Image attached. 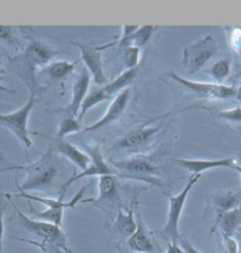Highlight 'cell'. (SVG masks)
I'll list each match as a JSON object with an SVG mask.
<instances>
[{
    "mask_svg": "<svg viewBox=\"0 0 241 253\" xmlns=\"http://www.w3.org/2000/svg\"><path fill=\"white\" fill-rule=\"evenodd\" d=\"M6 170H24L26 177L22 185H18L19 192L29 191H46L52 186L58 174L56 160L53 158V149L47 148L46 152L39 158L37 161L26 166H13V167L0 168V171Z\"/></svg>",
    "mask_w": 241,
    "mask_h": 253,
    "instance_id": "6da1fadb",
    "label": "cell"
},
{
    "mask_svg": "<svg viewBox=\"0 0 241 253\" xmlns=\"http://www.w3.org/2000/svg\"><path fill=\"white\" fill-rule=\"evenodd\" d=\"M59 51L53 50L46 44L39 41H31L25 51L11 59V63L19 66V75L24 82L28 84L30 91L35 94V89L37 88L35 74L36 68L38 66H46L56 56L59 55Z\"/></svg>",
    "mask_w": 241,
    "mask_h": 253,
    "instance_id": "7a4b0ae2",
    "label": "cell"
},
{
    "mask_svg": "<svg viewBox=\"0 0 241 253\" xmlns=\"http://www.w3.org/2000/svg\"><path fill=\"white\" fill-rule=\"evenodd\" d=\"M5 197L11 201L12 206H13L14 211H16L18 224H19L25 231H28L29 233L33 234L35 237L39 238L43 243H49L52 245H56L57 248L62 249L63 251L66 253H70V249L68 246V240H66V236L64 232L58 226L50 224V222L37 220V219L29 218L28 215H25L18 207L12 203L10 195L5 194Z\"/></svg>",
    "mask_w": 241,
    "mask_h": 253,
    "instance_id": "3957f363",
    "label": "cell"
},
{
    "mask_svg": "<svg viewBox=\"0 0 241 253\" xmlns=\"http://www.w3.org/2000/svg\"><path fill=\"white\" fill-rule=\"evenodd\" d=\"M111 165L115 169L120 170L119 176L124 179L140 180L148 182L152 186L163 188V183L159 177V168L143 156L129 158L124 160H113Z\"/></svg>",
    "mask_w": 241,
    "mask_h": 253,
    "instance_id": "277c9868",
    "label": "cell"
},
{
    "mask_svg": "<svg viewBox=\"0 0 241 253\" xmlns=\"http://www.w3.org/2000/svg\"><path fill=\"white\" fill-rule=\"evenodd\" d=\"M220 46L212 35L198 39L183 49L182 65L187 75H194L202 70L210 59L219 52Z\"/></svg>",
    "mask_w": 241,
    "mask_h": 253,
    "instance_id": "5b68a950",
    "label": "cell"
},
{
    "mask_svg": "<svg viewBox=\"0 0 241 253\" xmlns=\"http://www.w3.org/2000/svg\"><path fill=\"white\" fill-rule=\"evenodd\" d=\"M202 174H193L189 177V180L187 181L186 186L183 187L179 194L176 195H169V207H168V214H167V221L163 226V234L165 237H168L170 239V242H180L181 236H180V230H179V224L181 215H182L183 207L188 198L189 193L197 185L199 180L201 179Z\"/></svg>",
    "mask_w": 241,
    "mask_h": 253,
    "instance_id": "8992f818",
    "label": "cell"
},
{
    "mask_svg": "<svg viewBox=\"0 0 241 253\" xmlns=\"http://www.w3.org/2000/svg\"><path fill=\"white\" fill-rule=\"evenodd\" d=\"M36 104V94L31 92L22 108L10 114H0V125L7 128L26 149L32 147V140L29 134V117Z\"/></svg>",
    "mask_w": 241,
    "mask_h": 253,
    "instance_id": "52a82bcc",
    "label": "cell"
},
{
    "mask_svg": "<svg viewBox=\"0 0 241 253\" xmlns=\"http://www.w3.org/2000/svg\"><path fill=\"white\" fill-rule=\"evenodd\" d=\"M171 80L179 83L181 86L198 95L199 97L208 98V99H228L236 97L237 89L234 86L225 85V84L210 83V82H195V81L187 80L176 75L175 72H169L168 75Z\"/></svg>",
    "mask_w": 241,
    "mask_h": 253,
    "instance_id": "ba28073f",
    "label": "cell"
},
{
    "mask_svg": "<svg viewBox=\"0 0 241 253\" xmlns=\"http://www.w3.org/2000/svg\"><path fill=\"white\" fill-rule=\"evenodd\" d=\"M85 153L90 156V162L89 167L85 170H82L80 173L76 174L66 181L64 185L62 186L59 192V199H63L65 195L66 189H68L74 182L78 181V180L83 179V177H91V176H103V175H117V173L113 168L108 165V162L105 161L103 155H102L101 147L98 144L96 146H85Z\"/></svg>",
    "mask_w": 241,
    "mask_h": 253,
    "instance_id": "9c48e42d",
    "label": "cell"
},
{
    "mask_svg": "<svg viewBox=\"0 0 241 253\" xmlns=\"http://www.w3.org/2000/svg\"><path fill=\"white\" fill-rule=\"evenodd\" d=\"M72 45L80 51V59L84 63V68L91 75V78L97 85H107L108 77L105 76L103 69V61H102L101 51L97 47H91L88 45H83L78 42H72Z\"/></svg>",
    "mask_w": 241,
    "mask_h": 253,
    "instance_id": "30bf717a",
    "label": "cell"
},
{
    "mask_svg": "<svg viewBox=\"0 0 241 253\" xmlns=\"http://www.w3.org/2000/svg\"><path fill=\"white\" fill-rule=\"evenodd\" d=\"M129 98H130V89L129 88L119 92V94L114 97L113 101H111V103L109 104V107H108L104 115L102 116L97 122L93 123V125L83 126L82 131H80V134H86V132L98 130V129L104 128V126H109L111 123L115 122L116 120H119L126 109Z\"/></svg>",
    "mask_w": 241,
    "mask_h": 253,
    "instance_id": "8fae6325",
    "label": "cell"
},
{
    "mask_svg": "<svg viewBox=\"0 0 241 253\" xmlns=\"http://www.w3.org/2000/svg\"><path fill=\"white\" fill-rule=\"evenodd\" d=\"M164 126V123H160L159 126H146L141 128L134 129L120 138L117 147L122 150H138L153 141V138L159 134Z\"/></svg>",
    "mask_w": 241,
    "mask_h": 253,
    "instance_id": "7c38bea8",
    "label": "cell"
},
{
    "mask_svg": "<svg viewBox=\"0 0 241 253\" xmlns=\"http://www.w3.org/2000/svg\"><path fill=\"white\" fill-rule=\"evenodd\" d=\"M36 134L39 135V136L46 138V140H49L50 142H52L56 152L59 153L60 155L65 156L69 161L72 162L74 165H76L80 169L85 170L86 168L89 167L90 162H91L90 156L86 154L85 152H83V150L77 148L76 146H74L72 143L68 142V141L65 140H59V138H56V137L51 138L49 136H45V135L40 134V132H36Z\"/></svg>",
    "mask_w": 241,
    "mask_h": 253,
    "instance_id": "4fadbf2b",
    "label": "cell"
},
{
    "mask_svg": "<svg viewBox=\"0 0 241 253\" xmlns=\"http://www.w3.org/2000/svg\"><path fill=\"white\" fill-rule=\"evenodd\" d=\"M90 84H91V75L85 68H83L78 74L74 86H72V97L70 104H69V110H70L72 116H78L80 105L89 94Z\"/></svg>",
    "mask_w": 241,
    "mask_h": 253,
    "instance_id": "5bb4252c",
    "label": "cell"
},
{
    "mask_svg": "<svg viewBox=\"0 0 241 253\" xmlns=\"http://www.w3.org/2000/svg\"><path fill=\"white\" fill-rule=\"evenodd\" d=\"M89 185H85L84 187H82L76 193L74 198L69 201H64L63 199H52V198H43V197H38V195H33V194H29L26 192H19L17 194H10L11 197H16V198H24L26 200L30 201H37V203H40L47 206V209H74L76 207V205L78 203H82L83 201V195L85 193L86 189H88Z\"/></svg>",
    "mask_w": 241,
    "mask_h": 253,
    "instance_id": "9a60e30c",
    "label": "cell"
},
{
    "mask_svg": "<svg viewBox=\"0 0 241 253\" xmlns=\"http://www.w3.org/2000/svg\"><path fill=\"white\" fill-rule=\"evenodd\" d=\"M237 164L236 158H226L218 160H188L177 159V165L185 168L192 174H202L203 171L214 169V168H232V166Z\"/></svg>",
    "mask_w": 241,
    "mask_h": 253,
    "instance_id": "2e32d148",
    "label": "cell"
},
{
    "mask_svg": "<svg viewBox=\"0 0 241 253\" xmlns=\"http://www.w3.org/2000/svg\"><path fill=\"white\" fill-rule=\"evenodd\" d=\"M241 225V209H236L228 211L225 213L215 214V221H214L212 233L216 228L221 231L222 238L233 237V233L237 228Z\"/></svg>",
    "mask_w": 241,
    "mask_h": 253,
    "instance_id": "e0dca14e",
    "label": "cell"
},
{
    "mask_svg": "<svg viewBox=\"0 0 241 253\" xmlns=\"http://www.w3.org/2000/svg\"><path fill=\"white\" fill-rule=\"evenodd\" d=\"M137 228L131 237L128 238V245L132 251L135 252H149L152 253L154 250V245L152 238L149 237L147 232L146 226H144L141 216H137Z\"/></svg>",
    "mask_w": 241,
    "mask_h": 253,
    "instance_id": "ac0fdd59",
    "label": "cell"
},
{
    "mask_svg": "<svg viewBox=\"0 0 241 253\" xmlns=\"http://www.w3.org/2000/svg\"><path fill=\"white\" fill-rule=\"evenodd\" d=\"M134 203H132L130 210H128L126 213L123 212L120 209L119 210L115 221H114L113 227H111L114 231L117 232L122 237L126 238V239L131 237L137 228V219L134 215Z\"/></svg>",
    "mask_w": 241,
    "mask_h": 253,
    "instance_id": "d6986e66",
    "label": "cell"
},
{
    "mask_svg": "<svg viewBox=\"0 0 241 253\" xmlns=\"http://www.w3.org/2000/svg\"><path fill=\"white\" fill-rule=\"evenodd\" d=\"M98 197L95 200L88 199L82 203H103V201H111L117 197L119 191V182L116 175H103L98 177Z\"/></svg>",
    "mask_w": 241,
    "mask_h": 253,
    "instance_id": "ffe728a7",
    "label": "cell"
},
{
    "mask_svg": "<svg viewBox=\"0 0 241 253\" xmlns=\"http://www.w3.org/2000/svg\"><path fill=\"white\" fill-rule=\"evenodd\" d=\"M240 203L241 191H221L215 193L213 197V205L214 209H215V214L239 209Z\"/></svg>",
    "mask_w": 241,
    "mask_h": 253,
    "instance_id": "44dd1931",
    "label": "cell"
},
{
    "mask_svg": "<svg viewBox=\"0 0 241 253\" xmlns=\"http://www.w3.org/2000/svg\"><path fill=\"white\" fill-rule=\"evenodd\" d=\"M138 74V68L134 69H126L125 71H123L120 76H117L115 80L111 81L110 83H108L107 85L103 86L104 91L107 92L110 97H113L114 95H117L119 92L123 91L124 89H128V86L134 82V80L136 78Z\"/></svg>",
    "mask_w": 241,
    "mask_h": 253,
    "instance_id": "7402d4cb",
    "label": "cell"
},
{
    "mask_svg": "<svg viewBox=\"0 0 241 253\" xmlns=\"http://www.w3.org/2000/svg\"><path fill=\"white\" fill-rule=\"evenodd\" d=\"M76 64L77 63H72L69 61L51 62L50 64L44 66L43 72H45V75H47L51 80H63V78L70 76L72 72H74Z\"/></svg>",
    "mask_w": 241,
    "mask_h": 253,
    "instance_id": "603a6c76",
    "label": "cell"
},
{
    "mask_svg": "<svg viewBox=\"0 0 241 253\" xmlns=\"http://www.w3.org/2000/svg\"><path fill=\"white\" fill-rule=\"evenodd\" d=\"M109 98H111V97L104 91L103 86L93 89L92 91L89 92L88 96H86L85 99L83 101L82 105H80V113H78L77 119L80 120V121H82L84 115H85V114L88 113L90 109H92L93 107H96L97 104L102 103V102L107 101V99H109Z\"/></svg>",
    "mask_w": 241,
    "mask_h": 253,
    "instance_id": "cb8c5ba5",
    "label": "cell"
},
{
    "mask_svg": "<svg viewBox=\"0 0 241 253\" xmlns=\"http://www.w3.org/2000/svg\"><path fill=\"white\" fill-rule=\"evenodd\" d=\"M83 126L80 125V121L77 119V117L72 116L71 114L68 115L62 121L59 122L58 130H57L56 138H59V140H64L65 136L70 134H80L82 131Z\"/></svg>",
    "mask_w": 241,
    "mask_h": 253,
    "instance_id": "d4e9b609",
    "label": "cell"
},
{
    "mask_svg": "<svg viewBox=\"0 0 241 253\" xmlns=\"http://www.w3.org/2000/svg\"><path fill=\"white\" fill-rule=\"evenodd\" d=\"M30 211L37 220L50 222V224L58 226L60 228L63 227V218H64V210L63 209H47L43 212H37V211L33 210L32 205L30 204Z\"/></svg>",
    "mask_w": 241,
    "mask_h": 253,
    "instance_id": "484cf974",
    "label": "cell"
},
{
    "mask_svg": "<svg viewBox=\"0 0 241 253\" xmlns=\"http://www.w3.org/2000/svg\"><path fill=\"white\" fill-rule=\"evenodd\" d=\"M232 70V59L222 58L215 62L210 68L209 74L214 80V83L224 84V82L230 77Z\"/></svg>",
    "mask_w": 241,
    "mask_h": 253,
    "instance_id": "4316f807",
    "label": "cell"
},
{
    "mask_svg": "<svg viewBox=\"0 0 241 253\" xmlns=\"http://www.w3.org/2000/svg\"><path fill=\"white\" fill-rule=\"evenodd\" d=\"M158 29V26L155 25H142L140 26L134 35L131 36V38L129 39V45H134V46L142 47L143 45H146L149 42V39L152 38L153 33L155 32V30ZM128 45V46H129Z\"/></svg>",
    "mask_w": 241,
    "mask_h": 253,
    "instance_id": "83f0119b",
    "label": "cell"
},
{
    "mask_svg": "<svg viewBox=\"0 0 241 253\" xmlns=\"http://www.w3.org/2000/svg\"><path fill=\"white\" fill-rule=\"evenodd\" d=\"M226 32H227V41L231 50L241 61V25L226 26Z\"/></svg>",
    "mask_w": 241,
    "mask_h": 253,
    "instance_id": "f1b7e54d",
    "label": "cell"
},
{
    "mask_svg": "<svg viewBox=\"0 0 241 253\" xmlns=\"http://www.w3.org/2000/svg\"><path fill=\"white\" fill-rule=\"evenodd\" d=\"M141 58V49L134 45H129L124 49L123 53V59H124V65L126 69L138 68V63Z\"/></svg>",
    "mask_w": 241,
    "mask_h": 253,
    "instance_id": "f546056e",
    "label": "cell"
},
{
    "mask_svg": "<svg viewBox=\"0 0 241 253\" xmlns=\"http://www.w3.org/2000/svg\"><path fill=\"white\" fill-rule=\"evenodd\" d=\"M220 119L225 120V121L233 122V123H240L241 122V107L237 105V107L231 108V109L219 110L216 113Z\"/></svg>",
    "mask_w": 241,
    "mask_h": 253,
    "instance_id": "4dcf8cb0",
    "label": "cell"
},
{
    "mask_svg": "<svg viewBox=\"0 0 241 253\" xmlns=\"http://www.w3.org/2000/svg\"><path fill=\"white\" fill-rule=\"evenodd\" d=\"M224 246L227 253H239V243L233 237L224 238Z\"/></svg>",
    "mask_w": 241,
    "mask_h": 253,
    "instance_id": "1f68e13d",
    "label": "cell"
},
{
    "mask_svg": "<svg viewBox=\"0 0 241 253\" xmlns=\"http://www.w3.org/2000/svg\"><path fill=\"white\" fill-rule=\"evenodd\" d=\"M4 210L5 205L2 203L1 197H0V253H4V249H2V238H4Z\"/></svg>",
    "mask_w": 241,
    "mask_h": 253,
    "instance_id": "d6a6232c",
    "label": "cell"
},
{
    "mask_svg": "<svg viewBox=\"0 0 241 253\" xmlns=\"http://www.w3.org/2000/svg\"><path fill=\"white\" fill-rule=\"evenodd\" d=\"M0 41H5L7 43H13V35L10 26H1L0 25Z\"/></svg>",
    "mask_w": 241,
    "mask_h": 253,
    "instance_id": "836d02e7",
    "label": "cell"
},
{
    "mask_svg": "<svg viewBox=\"0 0 241 253\" xmlns=\"http://www.w3.org/2000/svg\"><path fill=\"white\" fill-rule=\"evenodd\" d=\"M180 244H181V248L183 249V252L185 253H201L199 250H197V248H194V246H193L192 244L188 242V240L182 239V238H181Z\"/></svg>",
    "mask_w": 241,
    "mask_h": 253,
    "instance_id": "e575fe53",
    "label": "cell"
},
{
    "mask_svg": "<svg viewBox=\"0 0 241 253\" xmlns=\"http://www.w3.org/2000/svg\"><path fill=\"white\" fill-rule=\"evenodd\" d=\"M165 253H185V252H183V249L181 248V245H179V243L169 242Z\"/></svg>",
    "mask_w": 241,
    "mask_h": 253,
    "instance_id": "d590c367",
    "label": "cell"
},
{
    "mask_svg": "<svg viewBox=\"0 0 241 253\" xmlns=\"http://www.w3.org/2000/svg\"><path fill=\"white\" fill-rule=\"evenodd\" d=\"M236 99L239 103H241V81H240V84H239V88L237 89V94H236Z\"/></svg>",
    "mask_w": 241,
    "mask_h": 253,
    "instance_id": "8d00e7d4",
    "label": "cell"
},
{
    "mask_svg": "<svg viewBox=\"0 0 241 253\" xmlns=\"http://www.w3.org/2000/svg\"><path fill=\"white\" fill-rule=\"evenodd\" d=\"M232 168H233L234 170H237L238 173H239V175H240V177H241V165H239L237 162V164H234L233 166H232Z\"/></svg>",
    "mask_w": 241,
    "mask_h": 253,
    "instance_id": "74e56055",
    "label": "cell"
},
{
    "mask_svg": "<svg viewBox=\"0 0 241 253\" xmlns=\"http://www.w3.org/2000/svg\"><path fill=\"white\" fill-rule=\"evenodd\" d=\"M5 72V70H4V68H2V65H1V63H0V75H2Z\"/></svg>",
    "mask_w": 241,
    "mask_h": 253,
    "instance_id": "f35d334b",
    "label": "cell"
},
{
    "mask_svg": "<svg viewBox=\"0 0 241 253\" xmlns=\"http://www.w3.org/2000/svg\"><path fill=\"white\" fill-rule=\"evenodd\" d=\"M239 252L241 253V239H240V243H239Z\"/></svg>",
    "mask_w": 241,
    "mask_h": 253,
    "instance_id": "ab89813d",
    "label": "cell"
},
{
    "mask_svg": "<svg viewBox=\"0 0 241 253\" xmlns=\"http://www.w3.org/2000/svg\"><path fill=\"white\" fill-rule=\"evenodd\" d=\"M134 253H149V252H134Z\"/></svg>",
    "mask_w": 241,
    "mask_h": 253,
    "instance_id": "60d3db41",
    "label": "cell"
},
{
    "mask_svg": "<svg viewBox=\"0 0 241 253\" xmlns=\"http://www.w3.org/2000/svg\"><path fill=\"white\" fill-rule=\"evenodd\" d=\"M70 253H72V252H71V251H70Z\"/></svg>",
    "mask_w": 241,
    "mask_h": 253,
    "instance_id": "b9f144b4",
    "label": "cell"
}]
</instances>
